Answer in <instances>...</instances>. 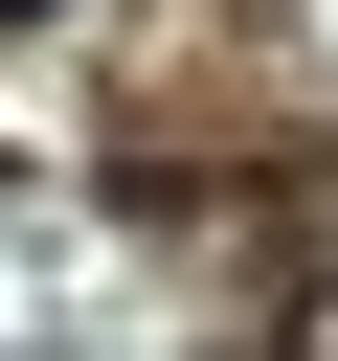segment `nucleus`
<instances>
[{
  "label": "nucleus",
  "mask_w": 338,
  "mask_h": 361,
  "mask_svg": "<svg viewBox=\"0 0 338 361\" xmlns=\"http://www.w3.org/2000/svg\"><path fill=\"white\" fill-rule=\"evenodd\" d=\"M0 23H45V0H0Z\"/></svg>",
  "instance_id": "f257e3e1"
}]
</instances>
